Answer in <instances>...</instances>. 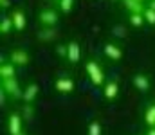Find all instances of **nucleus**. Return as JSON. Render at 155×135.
I'll return each instance as SVG.
<instances>
[{
    "mask_svg": "<svg viewBox=\"0 0 155 135\" xmlns=\"http://www.w3.org/2000/svg\"><path fill=\"white\" fill-rule=\"evenodd\" d=\"M85 70H87V74H88L92 85H96V87L105 85V74H103V69H101V65H99L97 61L88 59L87 65H85Z\"/></svg>",
    "mask_w": 155,
    "mask_h": 135,
    "instance_id": "1",
    "label": "nucleus"
},
{
    "mask_svg": "<svg viewBox=\"0 0 155 135\" xmlns=\"http://www.w3.org/2000/svg\"><path fill=\"white\" fill-rule=\"evenodd\" d=\"M2 90H4L9 97H13V99L24 97V92L20 90V85H18L16 78H5V79H2Z\"/></svg>",
    "mask_w": 155,
    "mask_h": 135,
    "instance_id": "2",
    "label": "nucleus"
},
{
    "mask_svg": "<svg viewBox=\"0 0 155 135\" xmlns=\"http://www.w3.org/2000/svg\"><path fill=\"white\" fill-rule=\"evenodd\" d=\"M38 20L43 27H54L58 24V13L54 9H43V11H40Z\"/></svg>",
    "mask_w": 155,
    "mask_h": 135,
    "instance_id": "3",
    "label": "nucleus"
},
{
    "mask_svg": "<svg viewBox=\"0 0 155 135\" xmlns=\"http://www.w3.org/2000/svg\"><path fill=\"white\" fill-rule=\"evenodd\" d=\"M9 61L13 65H18V67H25L29 63V52L24 50V49H15L9 56Z\"/></svg>",
    "mask_w": 155,
    "mask_h": 135,
    "instance_id": "4",
    "label": "nucleus"
},
{
    "mask_svg": "<svg viewBox=\"0 0 155 135\" xmlns=\"http://www.w3.org/2000/svg\"><path fill=\"white\" fill-rule=\"evenodd\" d=\"M22 115L20 114H11L9 119H7V130L11 135H20L24 130H22Z\"/></svg>",
    "mask_w": 155,
    "mask_h": 135,
    "instance_id": "5",
    "label": "nucleus"
},
{
    "mask_svg": "<svg viewBox=\"0 0 155 135\" xmlns=\"http://www.w3.org/2000/svg\"><path fill=\"white\" fill-rule=\"evenodd\" d=\"M11 18H13V24H15V31H24L25 29V24H27V20H25V13L22 11V9H15L13 13H11Z\"/></svg>",
    "mask_w": 155,
    "mask_h": 135,
    "instance_id": "6",
    "label": "nucleus"
},
{
    "mask_svg": "<svg viewBox=\"0 0 155 135\" xmlns=\"http://www.w3.org/2000/svg\"><path fill=\"white\" fill-rule=\"evenodd\" d=\"M54 87H56V90L60 94H71L74 90V81L71 78H58Z\"/></svg>",
    "mask_w": 155,
    "mask_h": 135,
    "instance_id": "7",
    "label": "nucleus"
},
{
    "mask_svg": "<svg viewBox=\"0 0 155 135\" xmlns=\"http://www.w3.org/2000/svg\"><path fill=\"white\" fill-rule=\"evenodd\" d=\"M117 94H119V85H117L116 79L107 81V83H105V88H103V95H105V99L112 101V99H116L117 97Z\"/></svg>",
    "mask_w": 155,
    "mask_h": 135,
    "instance_id": "8",
    "label": "nucleus"
},
{
    "mask_svg": "<svg viewBox=\"0 0 155 135\" xmlns=\"http://www.w3.org/2000/svg\"><path fill=\"white\" fill-rule=\"evenodd\" d=\"M105 56L108 59H114V61H119L123 58V49L116 43H107L105 45Z\"/></svg>",
    "mask_w": 155,
    "mask_h": 135,
    "instance_id": "9",
    "label": "nucleus"
},
{
    "mask_svg": "<svg viewBox=\"0 0 155 135\" xmlns=\"http://www.w3.org/2000/svg\"><path fill=\"white\" fill-rule=\"evenodd\" d=\"M132 81H134V87L137 90H141V92H148L150 90V78L146 74H135Z\"/></svg>",
    "mask_w": 155,
    "mask_h": 135,
    "instance_id": "10",
    "label": "nucleus"
},
{
    "mask_svg": "<svg viewBox=\"0 0 155 135\" xmlns=\"http://www.w3.org/2000/svg\"><path fill=\"white\" fill-rule=\"evenodd\" d=\"M67 47H69V56H67V59L74 65V63H78V61L81 59V49H79V43H78V42H69Z\"/></svg>",
    "mask_w": 155,
    "mask_h": 135,
    "instance_id": "11",
    "label": "nucleus"
},
{
    "mask_svg": "<svg viewBox=\"0 0 155 135\" xmlns=\"http://www.w3.org/2000/svg\"><path fill=\"white\" fill-rule=\"evenodd\" d=\"M36 95H38V85L36 83H29L25 90H24V101L27 103V104H33V101L36 99Z\"/></svg>",
    "mask_w": 155,
    "mask_h": 135,
    "instance_id": "12",
    "label": "nucleus"
},
{
    "mask_svg": "<svg viewBox=\"0 0 155 135\" xmlns=\"http://www.w3.org/2000/svg\"><path fill=\"white\" fill-rule=\"evenodd\" d=\"M124 7L130 11V14H143L146 9L143 5V2H139V0H124Z\"/></svg>",
    "mask_w": 155,
    "mask_h": 135,
    "instance_id": "13",
    "label": "nucleus"
},
{
    "mask_svg": "<svg viewBox=\"0 0 155 135\" xmlns=\"http://www.w3.org/2000/svg\"><path fill=\"white\" fill-rule=\"evenodd\" d=\"M54 38H56V29H54V27H43L38 33L40 42H52Z\"/></svg>",
    "mask_w": 155,
    "mask_h": 135,
    "instance_id": "14",
    "label": "nucleus"
},
{
    "mask_svg": "<svg viewBox=\"0 0 155 135\" xmlns=\"http://www.w3.org/2000/svg\"><path fill=\"white\" fill-rule=\"evenodd\" d=\"M0 78H2V79H5V78H15V65L2 61V65H0Z\"/></svg>",
    "mask_w": 155,
    "mask_h": 135,
    "instance_id": "15",
    "label": "nucleus"
},
{
    "mask_svg": "<svg viewBox=\"0 0 155 135\" xmlns=\"http://www.w3.org/2000/svg\"><path fill=\"white\" fill-rule=\"evenodd\" d=\"M11 29H15V24H13V18L11 16H4L2 22H0V34H9Z\"/></svg>",
    "mask_w": 155,
    "mask_h": 135,
    "instance_id": "16",
    "label": "nucleus"
},
{
    "mask_svg": "<svg viewBox=\"0 0 155 135\" xmlns=\"http://www.w3.org/2000/svg\"><path fill=\"white\" fill-rule=\"evenodd\" d=\"M144 123L150 126V128H155V104H150L144 112Z\"/></svg>",
    "mask_w": 155,
    "mask_h": 135,
    "instance_id": "17",
    "label": "nucleus"
},
{
    "mask_svg": "<svg viewBox=\"0 0 155 135\" xmlns=\"http://www.w3.org/2000/svg\"><path fill=\"white\" fill-rule=\"evenodd\" d=\"M101 133H103L101 123H99V121H92V123L88 124V133L87 135H101Z\"/></svg>",
    "mask_w": 155,
    "mask_h": 135,
    "instance_id": "18",
    "label": "nucleus"
},
{
    "mask_svg": "<svg viewBox=\"0 0 155 135\" xmlns=\"http://www.w3.org/2000/svg\"><path fill=\"white\" fill-rule=\"evenodd\" d=\"M22 117H24V121H31V119L35 117V106L25 103V106H24V112H22Z\"/></svg>",
    "mask_w": 155,
    "mask_h": 135,
    "instance_id": "19",
    "label": "nucleus"
},
{
    "mask_svg": "<svg viewBox=\"0 0 155 135\" xmlns=\"http://www.w3.org/2000/svg\"><path fill=\"white\" fill-rule=\"evenodd\" d=\"M144 22H146V20H144L143 14H130V24H132L134 27H143Z\"/></svg>",
    "mask_w": 155,
    "mask_h": 135,
    "instance_id": "20",
    "label": "nucleus"
},
{
    "mask_svg": "<svg viewBox=\"0 0 155 135\" xmlns=\"http://www.w3.org/2000/svg\"><path fill=\"white\" fill-rule=\"evenodd\" d=\"M143 16H144V20H146V24L155 25V11H153V9L146 7V9H144V13H143Z\"/></svg>",
    "mask_w": 155,
    "mask_h": 135,
    "instance_id": "21",
    "label": "nucleus"
},
{
    "mask_svg": "<svg viewBox=\"0 0 155 135\" xmlns=\"http://www.w3.org/2000/svg\"><path fill=\"white\" fill-rule=\"evenodd\" d=\"M112 33L116 34L117 38H124V36H126V27H124V25H121V24H117V25H114Z\"/></svg>",
    "mask_w": 155,
    "mask_h": 135,
    "instance_id": "22",
    "label": "nucleus"
},
{
    "mask_svg": "<svg viewBox=\"0 0 155 135\" xmlns=\"http://www.w3.org/2000/svg\"><path fill=\"white\" fill-rule=\"evenodd\" d=\"M72 5H74V0H60V9L63 13H69L72 9Z\"/></svg>",
    "mask_w": 155,
    "mask_h": 135,
    "instance_id": "23",
    "label": "nucleus"
},
{
    "mask_svg": "<svg viewBox=\"0 0 155 135\" xmlns=\"http://www.w3.org/2000/svg\"><path fill=\"white\" fill-rule=\"evenodd\" d=\"M56 54H58L60 58H67V56H69V47H67V45H58V47H56Z\"/></svg>",
    "mask_w": 155,
    "mask_h": 135,
    "instance_id": "24",
    "label": "nucleus"
},
{
    "mask_svg": "<svg viewBox=\"0 0 155 135\" xmlns=\"http://www.w3.org/2000/svg\"><path fill=\"white\" fill-rule=\"evenodd\" d=\"M0 7L2 9H9L11 7V2L9 0H0Z\"/></svg>",
    "mask_w": 155,
    "mask_h": 135,
    "instance_id": "25",
    "label": "nucleus"
},
{
    "mask_svg": "<svg viewBox=\"0 0 155 135\" xmlns=\"http://www.w3.org/2000/svg\"><path fill=\"white\" fill-rule=\"evenodd\" d=\"M5 95H7V94H5V92L2 90V92H0V104H2V106L5 104Z\"/></svg>",
    "mask_w": 155,
    "mask_h": 135,
    "instance_id": "26",
    "label": "nucleus"
},
{
    "mask_svg": "<svg viewBox=\"0 0 155 135\" xmlns=\"http://www.w3.org/2000/svg\"><path fill=\"white\" fill-rule=\"evenodd\" d=\"M148 7H150V9H153V11H155V0H150V5H148Z\"/></svg>",
    "mask_w": 155,
    "mask_h": 135,
    "instance_id": "27",
    "label": "nucleus"
},
{
    "mask_svg": "<svg viewBox=\"0 0 155 135\" xmlns=\"http://www.w3.org/2000/svg\"><path fill=\"white\" fill-rule=\"evenodd\" d=\"M146 135H155V128H150V130H148V133Z\"/></svg>",
    "mask_w": 155,
    "mask_h": 135,
    "instance_id": "28",
    "label": "nucleus"
},
{
    "mask_svg": "<svg viewBox=\"0 0 155 135\" xmlns=\"http://www.w3.org/2000/svg\"><path fill=\"white\" fill-rule=\"evenodd\" d=\"M20 135H25V133H24V132H22V133H20Z\"/></svg>",
    "mask_w": 155,
    "mask_h": 135,
    "instance_id": "29",
    "label": "nucleus"
},
{
    "mask_svg": "<svg viewBox=\"0 0 155 135\" xmlns=\"http://www.w3.org/2000/svg\"><path fill=\"white\" fill-rule=\"evenodd\" d=\"M139 2H143V0H139Z\"/></svg>",
    "mask_w": 155,
    "mask_h": 135,
    "instance_id": "30",
    "label": "nucleus"
}]
</instances>
